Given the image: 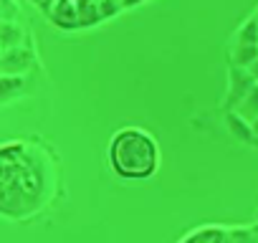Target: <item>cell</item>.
I'll return each mask as SVG.
<instances>
[{
	"instance_id": "cell-1",
	"label": "cell",
	"mask_w": 258,
	"mask_h": 243,
	"mask_svg": "<svg viewBox=\"0 0 258 243\" xmlns=\"http://www.w3.org/2000/svg\"><path fill=\"white\" fill-rule=\"evenodd\" d=\"M58 157L43 140H6L0 145V218H36L58 195Z\"/></svg>"
},
{
	"instance_id": "cell-2",
	"label": "cell",
	"mask_w": 258,
	"mask_h": 243,
	"mask_svg": "<svg viewBox=\"0 0 258 243\" xmlns=\"http://www.w3.org/2000/svg\"><path fill=\"white\" fill-rule=\"evenodd\" d=\"M36 71L38 53L21 6L16 0H0V86H6L13 99L23 96ZM0 104H6L3 96Z\"/></svg>"
},
{
	"instance_id": "cell-3",
	"label": "cell",
	"mask_w": 258,
	"mask_h": 243,
	"mask_svg": "<svg viewBox=\"0 0 258 243\" xmlns=\"http://www.w3.org/2000/svg\"><path fill=\"white\" fill-rule=\"evenodd\" d=\"M106 160L116 177L129 183H142L157 175L162 165V150L150 130L129 125L111 135Z\"/></svg>"
},
{
	"instance_id": "cell-4",
	"label": "cell",
	"mask_w": 258,
	"mask_h": 243,
	"mask_svg": "<svg viewBox=\"0 0 258 243\" xmlns=\"http://www.w3.org/2000/svg\"><path fill=\"white\" fill-rule=\"evenodd\" d=\"M28 3L61 31H89L152 0H28Z\"/></svg>"
}]
</instances>
